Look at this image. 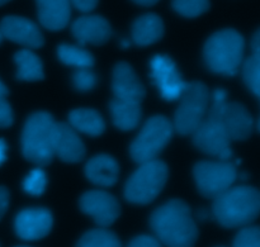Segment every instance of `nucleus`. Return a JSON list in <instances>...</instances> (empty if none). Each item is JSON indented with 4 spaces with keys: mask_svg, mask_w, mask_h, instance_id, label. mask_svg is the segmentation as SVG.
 Wrapping results in <instances>:
<instances>
[{
    "mask_svg": "<svg viewBox=\"0 0 260 247\" xmlns=\"http://www.w3.org/2000/svg\"><path fill=\"white\" fill-rule=\"evenodd\" d=\"M150 227L156 240L168 247H193L198 238L189 205L180 199H172L156 208L150 217Z\"/></svg>",
    "mask_w": 260,
    "mask_h": 247,
    "instance_id": "obj_1",
    "label": "nucleus"
},
{
    "mask_svg": "<svg viewBox=\"0 0 260 247\" xmlns=\"http://www.w3.org/2000/svg\"><path fill=\"white\" fill-rule=\"evenodd\" d=\"M260 194L248 185L231 187L213 199L212 216L225 228L250 226L258 218Z\"/></svg>",
    "mask_w": 260,
    "mask_h": 247,
    "instance_id": "obj_2",
    "label": "nucleus"
},
{
    "mask_svg": "<svg viewBox=\"0 0 260 247\" xmlns=\"http://www.w3.org/2000/svg\"><path fill=\"white\" fill-rule=\"evenodd\" d=\"M228 95L222 89L215 90L212 103L208 108L206 117L192 133L193 144L200 151L211 156L218 157L222 161H230L233 157V150L230 147V138L222 124L221 114Z\"/></svg>",
    "mask_w": 260,
    "mask_h": 247,
    "instance_id": "obj_3",
    "label": "nucleus"
},
{
    "mask_svg": "<svg viewBox=\"0 0 260 247\" xmlns=\"http://www.w3.org/2000/svg\"><path fill=\"white\" fill-rule=\"evenodd\" d=\"M244 47V37L238 30H218L208 38L203 48L206 65L212 73L234 76L243 62Z\"/></svg>",
    "mask_w": 260,
    "mask_h": 247,
    "instance_id": "obj_4",
    "label": "nucleus"
},
{
    "mask_svg": "<svg viewBox=\"0 0 260 247\" xmlns=\"http://www.w3.org/2000/svg\"><path fill=\"white\" fill-rule=\"evenodd\" d=\"M55 123L47 112H36L28 117L22 133V152L25 160L38 166H46L52 161Z\"/></svg>",
    "mask_w": 260,
    "mask_h": 247,
    "instance_id": "obj_5",
    "label": "nucleus"
},
{
    "mask_svg": "<svg viewBox=\"0 0 260 247\" xmlns=\"http://www.w3.org/2000/svg\"><path fill=\"white\" fill-rule=\"evenodd\" d=\"M168 166L160 160L140 164L124 187V198L132 204L145 205L155 200L168 180Z\"/></svg>",
    "mask_w": 260,
    "mask_h": 247,
    "instance_id": "obj_6",
    "label": "nucleus"
},
{
    "mask_svg": "<svg viewBox=\"0 0 260 247\" xmlns=\"http://www.w3.org/2000/svg\"><path fill=\"white\" fill-rule=\"evenodd\" d=\"M179 99L173 127L182 136H189L206 117L210 107V91L203 83L193 81L187 83Z\"/></svg>",
    "mask_w": 260,
    "mask_h": 247,
    "instance_id": "obj_7",
    "label": "nucleus"
},
{
    "mask_svg": "<svg viewBox=\"0 0 260 247\" xmlns=\"http://www.w3.org/2000/svg\"><path fill=\"white\" fill-rule=\"evenodd\" d=\"M173 124L164 116H154L144 124L129 146V155L136 164L151 161L169 144Z\"/></svg>",
    "mask_w": 260,
    "mask_h": 247,
    "instance_id": "obj_8",
    "label": "nucleus"
},
{
    "mask_svg": "<svg viewBox=\"0 0 260 247\" xmlns=\"http://www.w3.org/2000/svg\"><path fill=\"white\" fill-rule=\"evenodd\" d=\"M193 175L198 192L205 198L215 199L233 187L238 170L230 161H201L193 167Z\"/></svg>",
    "mask_w": 260,
    "mask_h": 247,
    "instance_id": "obj_9",
    "label": "nucleus"
},
{
    "mask_svg": "<svg viewBox=\"0 0 260 247\" xmlns=\"http://www.w3.org/2000/svg\"><path fill=\"white\" fill-rule=\"evenodd\" d=\"M151 79L160 91V95L167 100H177L184 90L185 83L174 61L165 55H156L150 62Z\"/></svg>",
    "mask_w": 260,
    "mask_h": 247,
    "instance_id": "obj_10",
    "label": "nucleus"
},
{
    "mask_svg": "<svg viewBox=\"0 0 260 247\" xmlns=\"http://www.w3.org/2000/svg\"><path fill=\"white\" fill-rule=\"evenodd\" d=\"M81 212L88 215L102 228L113 225L121 215V207L116 198L103 190H90L79 200Z\"/></svg>",
    "mask_w": 260,
    "mask_h": 247,
    "instance_id": "obj_11",
    "label": "nucleus"
},
{
    "mask_svg": "<svg viewBox=\"0 0 260 247\" xmlns=\"http://www.w3.org/2000/svg\"><path fill=\"white\" fill-rule=\"evenodd\" d=\"M53 225L52 215L46 208H28L19 212L14 221L15 233L24 241L46 237Z\"/></svg>",
    "mask_w": 260,
    "mask_h": 247,
    "instance_id": "obj_12",
    "label": "nucleus"
},
{
    "mask_svg": "<svg viewBox=\"0 0 260 247\" xmlns=\"http://www.w3.org/2000/svg\"><path fill=\"white\" fill-rule=\"evenodd\" d=\"M0 33L3 38L28 48H40L45 43L37 24L30 19L18 15H8L3 18L0 22Z\"/></svg>",
    "mask_w": 260,
    "mask_h": 247,
    "instance_id": "obj_13",
    "label": "nucleus"
},
{
    "mask_svg": "<svg viewBox=\"0 0 260 247\" xmlns=\"http://www.w3.org/2000/svg\"><path fill=\"white\" fill-rule=\"evenodd\" d=\"M53 156H57L63 162L75 164L85 156V146L75 129L68 123L56 122L52 132Z\"/></svg>",
    "mask_w": 260,
    "mask_h": 247,
    "instance_id": "obj_14",
    "label": "nucleus"
},
{
    "mask_svg": "<svg viewBox=\"0 0 260 247\" xmlns=\"http://www.w3.org/2000/svg\"><path fill=\"white\" fill-rule=\"evenodd\" d=\"M71 33L81 46L88 43L101 46L111 38L112 28L101 15H83L73 23Z\"/></svg>",
    "mask_w": 260,
    "mask_h": 247,
    "instance_id": "obj_15",
    "label": "nucleus"
},
{
    "mask_svg": "<svg viewBox=\"0 0 260 247\" xmlns=\"http://www.w3.org/2000/svg\"><path fill=\"white\" fill-rule=\"evenodd\" d=\"M221 119L230 141H245L253 133V118L243 104L226 101Z\"/></svg>",
    "mask_w": 260,
    "mask_h": 247,
    "instance_id": "obj_16",
    "label": "nucleus"
},
{
    "mask_svg": "<svg viewBox=\"0 0 260 247\" xmlns=\"http://www.w3.org/2000/svg\"><path fill=\"white\" fill-rule=\"evenodd\" d=\"M112 89L114 98L137 103H141L146 93L132 66L127 62H118L114 66Z\"/></svg>",
    "mask_w": 260,
    "mask_h": 247,
    "instance_id": "obj_17",
    "label": "nucleus"
},
{
    "mask_svg": "<svg viewBox=\"0 0 260 247\" xmlns=\"http://www.w3.org/2000/svg\"><path fill=\"white\" fill-rule=\"evenodd\" d=\"M40 23L50 30H60L68 25L71 14L69 0H36Z\"/></svg>",
    "mask_w": 260,
    "mask_h": 247,
    "instance_id": "obj_18",
    "label": "nucleus"
},
{
    "mask_svg": "<svg viewBox=\"0 0 260 247\" xmlns=\"http://www.w3.org/2000/svg\"><path fill=\"white\" fill-rule=\"evenodd\" d=\"M85 175L93 184L99 187H113L118 180L119 166L109 155H96L86 164Z\"/></svg>",
    "mask_w": 260,
    "mask_h": 247,
    "instance_id": "obj_19",
    "label": "nucleus"
},
{
    "mask_svg": "<svg viewBox=\"0 0 260 247\" xmlns=\"http://www.w3.org/2000/svg\"><path fill=\"white\" fill-rule=\"evenodd\" d=\"M164 36V23L156 14H144L137 18L132 25V41L137 46H150L161 40Z\"/></svg>",
    "mask_w": 260,
    "mask_h": 247,
    "instance_id": "obj_20",
    "label": "nucleus"
},
{
    "mask_svg": "<svg viewBox=\"0 0 260 247\" xmlns=\"http://www.w3.org/2000/svg\"><path fill=\"white\" fill-rule=\"evenodd\" d=\"M141 103L122 99H112L109 103L112 119L117 128L121 131H131L139 126L141 121Z\"/></svg>",
    "mask_w": 260,
    "mask_h": 247,
    "instance_id": "obj_21",
    "label": "nucleus"
},
{
    "mask_svg": "<svg viewBox=\"0 0 260 247\" xmlns=\"http://www.w3.org/2000/svg\"><path fill=\"white\" fill-rule=\"evenodd\" d=\"M69 123L75 131L91 137H98L106 131V122L94 109H74L69 114Z\"/></svg>",
    "mask_w": 260,
    "mask_h": 247,
    "instance_id": "obj_22",
    "label": "nucleus"
},
{
    "mask_svg": "<svg viewBox=\"0 0 260 247\" xmlns=\"http://www.w3.org/2000/svg\"><path fill=\"white\" fill-rule=\"evenodd\" d=\"M18 66L17 79L20 81H40L45 79L41 58L30 50H20L14 56Z\"/></svg>",
    "mask_w": 260,
    "mask_h": 247,
    "instance_id": "obj_23",
    "label": "nucleus"
},
{
    "mask_svg": "<svg viewBox=\"0 0 260 247\" xmlns=\"http://www.w3.org/2000/svg\"><path fill=\"white\" fill-rule=\"evenodd\" d=\"M57 56L61 62L76 68H91L94 65V57L91 53L80 46L66 43L60 45L57 48Z\"/></svg>",
    "mask_w": 260,
    "mask_h": 247,
    "instance_id": "obj_24",
    "label": "nucleus"
},
{
    "mask_svg": "<svg viewBox=\"0 0 260 247\" xmlns=\"http://www.w3.org/2000/svg\"><path fill=\"white\" fill-rule=\"evenodd\" d=\"M75 247H122L121 241L112 231L96 228L81 236Z\"/></svg>",
    "mask_w": 260,
    "mask_h": 247,
    "instance_id": "obj_25",
    "label": "nucleus"
},
{
    "mask_svg": "<svg viewBox=\"0 0 260 247\" xmlns=\"http://www.w3.org/2000/svg\"><path fill=\"white\" fill-rule=\"evenodd\" d=\"M243 76L246 86L255 96L260 95V55H253L243 65Z\"/></svg>",
    "mask_w": 260,
    "mask_h": 247,
    "instance_id": "obj_26",
    "label": "nucleus"
},
{
    "mask_svg": "<svg viewBox=\"0 0 260 247\" xmlns=\"http://www.w3.org/2000/svg\"><path fill=\"white\" fill-rule=\"evenodd\" d=\"M173 9L185 18H196L210 9V0H173Z\"/></svg>",
    "mask_w": 260,
    "mask_h": 247,
    "instance_id": "obj_27",
    "label": "nucleus"
},
{
    "mask_svg": "<svg viewBox=\"0 0 260 247\" xmlns=\"http://www.w3.org/2000/svg\"><path fill=\"white\" fill-rule=\"evenodd\" d=\"M46 187H47V177H46L45 171L40 167L32 170L29 174L25 177L24 182H23V188L25 192L33 197H40L45 193Z\"/></svg>",
    "mask_w": 260,
    "mask_h": 247,
    "instance_id": "obj_28",
    "label": "nucleus"
},
{
    "mask_svg": "<svg viewBox=\"0 0 260 247\" xmlns=\"http://www.w3.org/2000/svg\"><path fill=\"white\" fill-rule=\"evenodd\" d=\"M233 247H260V230L256 226H246L236 235Z\"/></svg>",
    "mask_w": 260,
    "mask_h": 247,
    "instance_id": "obj_29",
    "label": "nucleus"
},
{
    "mask_svg": "<svg viewBox=\"0 0 260 247\" xmlns=\"http://www.w3.org/2000/svg\"><path fill=\"white\" fill-rule=\"evenodd\" d=\"M73 84L81 93L90 91L96 85V75L90 68H78L73 75Z\"/></svg>",
    "mask_w": 260,
    "mask_h": 247,
    "instance_id": "obj_30",
    "label": "nucleus"
},
{
    "mask_svg": "<svg viewBox=\"0 0 260 247\" xmlns=\"http://www.w3.org/2000/svg\"><path fill=\"white\" fill-rule=\"evenodd\" d=\"M13 124V111L5 98H0V128H8Z\"/></svg>",
    "mask_w": 260,
    "mask_h": 247,
    "instance_id": "obj_31",
    "label": "nucleus"
},
{
    "mask_svg": "<svg viewBox=\"0 0 260 247\" xmlns=\"http://www.w3.org/2000/svg\"><path fill=\"white\" fill-rule=\"evenodd\" d=\"M127 247H161L160 242L156 240V237L147 235H141L135 237Z\"/></svg>",
    "mask_w": 260,
    "mask_h": 247,
    "instance_id": "obj_32",
    "label": "nucleus"
},
{
    "mask_svg": "<svg viewBox=\"0 0 260 247\" xmlns=\"http://www.w3.org/2000/svg\"><path fill=\"white\" fill-rule=\"evenodd\" d=\"M74 8L83 13H89L95 9L99 0H69Z\"/></svg>",
    "mask_w": 260,
    "mask_h": 247,
    "instance_id": "obj_33",
    "label": "nucleus"
},
{
    "mask_svg": "<svg viewBox=\"0 0 260 247\" xmlns=\"http://www.w3.org/2000/svg\"><path fill=\"white\" fill-rule=\"evenodd\" d=\"M8 205H9V192L7 188L0 187V221L8 210Z\"/></svg>",
    "mask_w": 260,
    "mask_h": 247,
    "instance_id": "obj_34",
    "label": "nucleus"
},
{
    "mask_svg": "<svg viewBox=\"0 0 260 247\" xmlns=\"http://www.w3.org/2000/svg\"><path fill=\"white\" fill-rule=\"evenodd\" d=\"M251 51L255 55H260V32L256 30L255 34L253 36V40H251Z\"/></svg>",
    "mask_w": 260,
    "mask_h": 247,
    "instance_id": "obj_35",
    "label": "nucleus"
},
{
    "mask_svg": "<svg viewBox=\"0 0 260 247\" xmlns=\"http://www.w3.org/2000/svg\"><path fill=\"white\" fill-rule=\"evenodd\" d=\"M7 142L3 138H0V165L4 164V161L7 160Z\"/></svg>",
    "mask_w": 260,
    "mask_h": 247,
    "instance_id": "obj_36",
    "label": "nucleus"
},
{
    "mask_svg": "<svg viewBox=\"0 0 260 247\" xmlns=\"http://www.w3.org/2000/svg\"><path fill=\"white\" fill-rule=\"evenodd\" d=\"M132 2L139 5H142V7H151V5L156 4L159 0H132Z\"/></svg>",
    "mask_w": 260,
    "mask_h": 247,
    "instance_id": "obj_37",
    "label": "nucleus"
},
{
    "mask_svg": "<svg viewBox=\"0 0 260 247\" xmlns=\"http://www.w3.org/2000/svg\"><path fill=\"white\" fill-rule=\"evenodd\" d=\"M197 217L200 218V220L206 221V220H208V218H210V213H208L206 209H201V210H198Z\"/></svg>",
    "mask_w": 260,
    "mask_h": 247,
    "instance_id": "obj_38",
    "label": "nucleus"
},
{
    "mask_svg": "<svg viewBox=\"0 0 260 247\" xmlns=\"http://www.w3.org/2000/svg\"><path fill=\"white\" fill-rule=\"evenodd\" d=\"M7 95H8L7 86H5L4 84L2 83V80H0V98H7Z\"/></svg>",
    "mask_w": 260,
    "mask_h": 247,
    "instance_id": "obj_39",
    "label": "nucleus"
},
{
    "mask_svg": "<svg viewBox=\"0 0 260 247\" xmlns=\"http://www.w3.org/2000/svg\"><path fill=\"white\" fill-rule=\"evenodd\" d=\"M122 47H123V48L129 47V42H128V41H122Z\"/></svg>",
    "mask_w": 260,
    "mask_h": 247,
    "instance_id": "obj_40",
    "label": "nucleus"
},
{
    "mask_svg": "<svg viewBox=\"0 0 260 247\" xmlns=\"http://www.w3.org/2000/svg\"><path fill=\"white\" fill-rule=\"evenodd\" d=\"M10 0H0V7H2V5H4V4H7V3H9Z\"/></svg>",
    "mask_w": 260,
    "mask_h": 247,
    "instance_id": "obj_41",
    "label": "nucleus"
},
{
    "mask_svg": "<svg viewBox=\"0 0 260 247\" xmlns=\"http://www.w3.org/2000/svg\"><path fill=\"white\" fill-rule=\"evenodd\" d=\"M2 41H3V36H2V33H0V43H2Z\"/></svg>",
    "mask_w": 260,
    "mask_h": 247,
    "instance_id": "obj_42",
    "label": "nucleus"
},
{
    "mask_svg": "<svg viewBox=\"0 0 260 247\" xmlns=\"http://www.w3.org/2000/svg\"><path fill=\"white\" fill-rule=\"evenodd\" d=\"M17 247H28V246H17Z\"/></svg>",
    "mask_w": 260,
    "mask_h": 247,
    "instance_id": "obj_43",
    "label": "nucleus"
},
{
    "mask_svg": "<svg viewBox=\"0 0 260 247\" xmlns=\"http://www.w3.org/2000/svg\"><path fill=\"white\" fill-rule=\"evenodd\" d=\"M217 247H225V246H217Z\"/></svg>",
    "mask_w": 260,
    "mask_h": 247,
    "instance_id": "obj_44",
    "label": "nucleus"
}]
</instances>
